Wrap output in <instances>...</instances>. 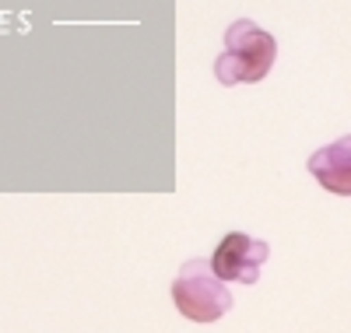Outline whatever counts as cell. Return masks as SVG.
<instances>
[{
	"label": "cell",
	"instance_id": "1",
	"mask_svg": "<svg viewBox=\"0 0 351 333\" xmlns=\"http://www.w3.org/2000/svg\"><path fill=\"white\" fill-rule=\"evenodd\" d=\"M278 60V39L246 18L225 28V49L215 60V77L221 84H256L271 74Z\"/></svg>",
	"mask_w": 351,
	"mask_h": 333
},
{
	"label": "cell",
	"instance_id": "2",
	"mask_svg": "<svg viewBox=\"0 0 351 333\" xmlns=\"http://www.w3.org/2000/svg\"><path fill=\"white\" fill-rule=\"evenodd\" d=\"M172 306L190 323H218L225 312H232L236 298L228 284L215 274L211 260H186L180 274L172 278Z\"/></svg>",
	"mask_w": 351,
	"mask_h": 333
},
{
	"label": "cell",
	"instance_id": "3",
	"mask_svg": "<svg viewBox=\"0 0 351 333\" xmlns=\"http://www.w3.org/2000/svg\"><path fill=\"white\" fill-rule=\"evenodd\" d=\"M267 256H271V246L263 238H253L246 232H228L218 242L211 267L225 284H256L260 267L267 263Z\"/></svg>",
	"mask_w": 351,
	"mask_h": 333
},
{
	"label": "cell",
	"instance_id": "4",
	"mask_svg": "<svg viewBox=\"0 0 351 333\" xmlns=\"http://www.w3.org/2000/svg\"><path fill=\"white\" fill-rule=\"evenodd\" d=\"M309 175L334 197H351V134L319 147L306 162Z\"/></svg>",
	"mask_w": 351,
	"mask_h": 333
}]
</instances>
